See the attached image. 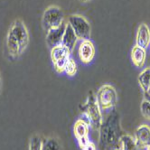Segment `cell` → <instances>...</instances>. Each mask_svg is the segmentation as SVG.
<instances>
[{"mask_svg": "<svg viewBox=\"0 0 150 150\" xmlns=\"http://www.w3.org/2000/svg\"><path fill=\"white\" fill-rule=\"evenodd\" d=\"M123 135L120 114L113 110L100 127V147L101 150L120 149V139Z\"/></svg>", "mask_w": 150, "mask_h": 150, "instance_id": "1", "label": "cell"}, {"mask_svg": "<svg viewBox=\"0 0 150 150\" xmlns=\"http://www.w3.org/2000/svg\"><path fill=\"white\" fill-rule=\"evenodd\" d=\"M29 44L28 30L22 20L17 19L10 26L6 36V46L13 58L20 56Z\"/></svg>", "mask_w": 150, "mask_h": 150, "instance_id": "2", "label": "cell"}, {"mask_svg": "<svg viewBox=\"0 0 150 150\" xmlns=\"http://www.w3.org/2000/svg\"><path fill=\"white\" fill-rule=\"evenodd\" d=\"M82 113L86 117L90 127L94 130H100V127L102 124L103 117L101 114V109L96 99V94L93 91H90L85 103L81 106Z\"/></svg>", "mask_w": 150, "mask_h": 150, "instance_id": "3", "label": "cell"}, {"mask_svg": "<svg viewBox=\"0 0 150 150\" xmlns=\"http://www.w3.org/2000/svg\"><path fill=\"white\" fill-rule=\"evenodd\" d=\"M96 99L101 110L113 109L117 101V91L111 85L105 84L98 90L96 93Z\"/></svg>", "mask_w": 150, "mask_h": 150, "instance_id": "4", "label": "cell"}, {"mask_svg": "<svg viewBox=\"0 0 150 150\" xmlns=\"http://www.w3.org/2000/svg\"><path fill=\"white\" fill-rule=\"evenodd\" d=\"M64 15L62 9L56 6H52L45 9L42 15V27L48 32L49 30L58 27L64 22Z\"/></svg>", "mask_w": 150, "mask_h": 150, "instance_id": "5", "label": "cell"}, {"mask_svg": "<svg viewBox=\"0 0 150 150\" xmlns=\"http://www.w3.org/2000/svg\"><path fill=\"white\" fill-rule=\"evenodd\" d=\"M68 24L73 29L78 39L88 40L91 37V25L87 19L81 15H71L68 19Z\"/></svg>", "mask_w": 150, "mask_h": 150, "instance_id": "6", "label": "cell"}, {"mask_svg": "<svg viewBox=\"0 0 150 150\" xmlns=\"http://www.w3.org/2000/svg\"><path fill=\"white\" fill-rule=\"evenodd\" d=\"M89 131H90V125L86 120L80 119L74 124L73 132L74 136L76 137L79 146L81 149L88 144L89 140Z\"/></svg>", "mask_w": 150, "mask_h": 150, "instance_id": "7", "label": "cell"}, {"mask_svg": "<svg viewBox=\"0 0 150 150\" xmlns=\"http://www.w3.org/2000/svg\"><path fill=\"white\" fill-rule=\"evenodd\" d=\"M66 25H67V23L63 22L58 27L52 28L47 32L46 44L48 45V46L51 49L59 45H62V41L64 32H65Z\"/></svg>", "mask_w": 150, "mask_h": 150, "instance_id": "8", "label": "cell"}, {"mask_svg": "<svg viewBox=\"0 0 150 150\" xmlns=\"http://www.w3.org/2000/svg\"><path fill=\"white\" fill-rule=\"evenodd\" d=\"M94 56H95V46L93 45V42L90 39L81 41L79 46L80 60L83 63L88 64L92 62Z\"/></svg>", "mask_w": 150, "mask_h": 150, "instance_id": "9", "label": "cell"}, {"mask_svg": "<svg viewBox=\"0 0 150 150\" xmlns=\"http://www.w3.org/2000/svg\"><path fill=\"white\" fill-rule=\"evenodd\" d=\"M136 142L140 148L150 146V127L147 125L139 126L135 132Z\"/></svg>", "mask_w": 150, "mask_h": 150, "instance_id": "10", "label": "cell"}, {"mask_svg": "<svg viewBox=\"0 0 150 150\" xmlns=\"http://www.w3.org/2000/svg\"><path fill=\"white\" fill-rule=\"evenodd\" d=\"M150 44V30L146 24H141L138 26L137 37H136V45L146 49Z\"/></svg>", "mask_w": 150, "mask_h": 150, "instance_id": "11", "label": "cell"}, {"mask_svg": "<svg viewBox=\"0 0 150 150\" xmlns=\"http://www.w3.org/2000/svg\"><path fill=\"white\" fill-rule=\"evenodd\" d=\"M77 40L78 38L76 35H75L73 29L69 24H67L65 32H64V35L62 37V45L63 46H65L66 48H68L71 52H72V50L75 47V45H76V42H77Z\"/></svg>", "mask_w": 150, "mask_h": 150, "instance_id": "12", "label": "cell"}, {"mask_svg": "<svg viewBox=\"0 0 150 150\" xmlns=\"http://www.w3.org/2000/svg\"><path fill=\"white\" fill-rule=\"evenodd\" d=\"M146 58V53L145 49L140 48L137 45L133 47L131 51V59L135 66L138 68H142L145 65Z\"/></svg>", "mask_w": 150, "mask_h": 150, "instance_id": "13", "label": "cell"}, {"mask_svg": "<svg viewBox=\"0 0 150 150\" xmlns=\"http://www.w3.org/2000/svg\"><path fill=\"white\" fill-rule=\"evenodd\" d=\"M71 52L68 48L63 46L62 45H59L55 47L52 48L51 49V58H52V63L59 61V60H62V59L70 58Z\"/></svg>", "mask_w": 150, "mask_h": 150, "instance_id": "14", "label": "cell"}, {"mask_svg": "<svg viewBox=\"0 0 150 150\" xmlns=\"http://www.w3.org/2000/svg\"><path fill=\"white\" fill-rule=\"evenodd\" d=\"M120 149L121 150H138V146L136 139L133 137L124 134L120 139Z\"/></svg>", "mask_w": 150, "mask_h": 150, "instance_id": "15", "label": "cell"}, {"mask_svg": "<svg viewBox=\"0 0 150 150\" xmlns=\"http://www.w3.org/2000/svg\"><path fill=\"white\" fill-rule=\"evenodd\" d=\"M137 81L143 91L146 93L149 88V83H150V67L144 69L140 72V74L138 75Z\"/></svg>", "mask_w": 150, "mask_h": 150, "instance_id": "16", "label": "cell"}, {"mask_svg": "<svg viewBox=\"0 0 150 150\" xmlns=\"http://www.w3.org/2000/svg\"><path fill=\"white\" fill-rule=\"evenodd\" d=\"M42 150H62V146L57 138L51 137L42 140Z\"/></svg>", "mask_w": 150, "mask_h": 150, "instance_id": "17", "label": "cell"}, {"mask_svg": "<svg viewBox=\"0 0 150 150\" xmlns=\"http://www.w3.org/2000/svg\"><path fill=\"white\" fill-rule=\"evenodd\" d=\"M42 140L40 136H32L29 140V150H42Z\"/></svg>", "mask_w": 150, "mask_h": 150, "instance_id": "18", "label": "cell"}, {"mask_svg": "<svg viewBox=\"0 0 150 150\" xmlns=\"http://www.w3.org/2000/svg\"><path fill=\"white\" fill-rule=\"evenodd\" d=\"M64 72H65L70 77H72V76H74L75 74H76V72H77V63L75 62L74 60L69 58V60H68V62L66 63Z\"/></svg>", "mask_w": 150, "mask_h": 150, "instance_id": "19", "label": "cell"}, {"mask_svg": "<svg viewBox=\"0 0 150 150\" xmlns=\"http://www.w3.org/2000/svg\"><path fill=\"white\" fill-rule=\"evenodd\" d=\"M140 110L145 119L150 120V101L148 100H144L142 101L140 105Z\"/></svg>", "mask_w": 150, "mask_h": 150, "instance_id": "20", "label": "cell"}, {"mask_svg": "<svg viewBox=\"0 0 150 150\" xmlns=\"http://www.w3.org/2000/svg\"><path fill=\"white\" fill-rule=\"evenodd\" d=\"M68 60H69V58L62 59V60H59L55 62H53V67H54V70L58 73L64 72V70H65V66H66V63H67Z\"/></svg>", "mask_w": 150, "mask_h": 150, "instance_id": "21", "label": "cell"}, {"mask_svg": "<svg viewBox=\"0 0 150 150\" xmlns=\"http://www.w3.org/2000/svg\"><path fill=\"white\" fill-rule=\"evenodd\" d=\"M82 150H97V147H96V146L93 142L89 141L88 144L83 147Z\"/></svg>", "mask_w": 150, "mask_h": 150, "instance_id": "22", "label": "cell"}, {"mask_svg": "<svg viewBox=\"0 0 150 150\" xmlns=\"http://www.w3.org/2000/svg\"><path fill=\"white\" fill-rule=\"evenodd\" d=\"M145 94H146L147 96H150V83H149V88H148V91H147V92H146V93H145Z\"/></svg>", "mask_w": 150, "mask_h": 150, "instance_id": "23", "label": "cell"}, {"mask_svg": "<svg viewBox=\"0 0 150 150\" xmlns=\"http://www.w3.org/2000/svg\"><path fill=\"white\" fill-rule=\"evenodd\" d=\"M81 1L82 3H87V2L91 1V0H81Z\"/></svg>", "mask_w": 150, "mask_h": 150, "instance_id": "24", "label": "cell"}, {"mask_svg": "<svg viewBox=\"0 0 150 150\" xmlns=\"http://www.w3.org/2000/svg\"><path fill=\"white\" fill-rule=\"evenodd\" d=\"M1 86H2V81H1V77H0V91H1Z\"/></svg>", "mask_w": 150, "mask_h": 150, "instance_id": "25", "label": "cell"}, {"mask_svg": "<svg viewBox=\"0 0 150 150\" xmlns=\"http://www.w3.org/2000/svg\"><path fill=\"white\" fill-rule=\"evenodd\" d=\"M146 150H150V146H146Z\"/></svg>", "mask_w": 150, "mask_h": 150, "instance_id": "26", "label": "cell"}, {"mask_svg": "<svg viewBox=\"0 0 150 150\" xmlns=\"http://www.w3.org/2000/svg\"><path fill=\"white\" fill-rule=\"evenodd\" d=\"M115 150H121V149H115Z\"/></svg>", "mask_w": 150, "mask_h": 150, "instance_id": "27", "label": "cell"}, {"mask_svg": "<svg viewBox=\"0 0 150 150\" xmlns=\"http://www.w3.org/2000/svg\"><path fill=\"white\" fill-rule=\"evenodd\" d=\"M149 45H150V44H149Z\"/></svg>", "mask_w": 150, "mask_h": 150, "instance_id": "28", "label": "cell"}]
</instances>
